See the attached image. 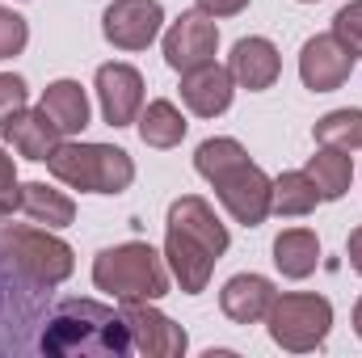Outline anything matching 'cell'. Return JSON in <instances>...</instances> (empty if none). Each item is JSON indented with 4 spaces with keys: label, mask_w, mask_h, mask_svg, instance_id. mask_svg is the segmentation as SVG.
Returning a JSON list of instances; mask_svg holds the SVG:
<instances>
[{
    "label": "cell",
    "mask_w": 362,
    "mask_h": 358,
    "mask_svg": "<svg viewBox=\"0 0 362 358\" xmlns=\"http://www.w3.org/2000/svg\"><path fill=\"white\" fill-rule=\"evenodd\" d=\"M194 169L215 185L219 202L228 207V215H232L236 224H245V228L266 224L274 181L249 161V152H245L240 139H228V135L202 139L198 152H194Z\"/></svg>",
    "instance_id": "cell-1"
},
{
    "label": "cell",
    "mask_w": 362,
    "mask_h": 358,
    "mask_svg": "<svg viewBox=\"0 0 362 358\" xmlns=\"http://www.w3.org/2000/svg\"><path fill=\"white\" fill-rule=\"evenodd\" d=\"M42 354H131V333L122 312L101 308L93 299H64L42 337H38Z\"/></svg>",
    "instance_id": "cell-2"
},
{
    "label": "cell",
    "mask_w": 362,
    "mask_h": 358,
    "mask_svg": "<svg viewBox=\"0 0 362 358\" xmlns=\"http://www.w3.org/2000/svg\"><path fill=\"white\" fill-rule=\"evenodd\" d=\"M93 287L114 295L118 304L127 299H148L156 304L160 295H169V262L144 245V241H127L114 249H101L93 262Z\"/></svg>",
    "instance_id": "cell-3"
},
{
    "label": "cell",
    "mask_w": 362,
    "mask_h": 358,
    "mask_svg": "<svg viewBox=\"0 0 362 358\" xmlns=\"http://www.w3.org/2000/svg\"><path fill=\"white\" fill-rule=\"evenodd\" d=\"M51 178L81 194H122L135 181V161L114 144H59L47 156Z\"/></svg>",
    "instance_id": "cell-4"
},
{
    "label": "cell",
    "mask_w": 362,
    "mask_h": 358,
    "mask_svg": "<svg viewBox=\"0 0 362 358\" xmlns=\"http://www.w3.org/2000/svg\"><path fill=\"white\" fill-rule=\"evenodd\" d=\"M0 262L42 291L68 282L76 270L72 245H64L51 228H13V224H0Z\"/></svg>",
    "instance_id": "cell-5"
},
{
    "label": "cell",
    "mask_w": 362,
    "mask_h": 358,
    "mask_svg": "<svg viewBox=\"0 0 362 358\" xmlns=\"http://www.w3.org/2000/svg\"><path fill=\"white\" fill-rule=\"evenodd\" d=\"M266 325H270L274 346H282L291 354H308V350L325 346V337L333 329V304L325 295H312V291L278 295Z\"/></svg>",
    "instance_id": "cell-6"
},
{
    "label": "cell",
    "mask_w": 362,
    "mask_h": 358,
    "mask_svg": "<svg viewBox=\"0 0 362 358\" xmlns=\"http://www.w3.org/2000/svg\"><path fill=\"white\" fill-rule=\"evenodd\" d=\"M122 321H127V333H131V350L148 358H181L189 350V337L185 329L173 325L160 308H152L148 299H127L122 304Z\"/></svg>",
    "instance_id": "cell-7"
},
{
    "label": "cell",
    "mask_w": 362,
    "mask_h": 358,
    "mask_svg": "<svg viewBox=\"0 0 362 358\" xmlns=\"http://www.w3.org/2000/svg\"><path fill=\"white\" fill-rule=\"evenodd\" d=\"M165 25L160 0H114L101 13V34L118 51H148Z\"/></svg>",
    "instance_id": "cell-8"
},
{
    "label": "cell",
    "mask_w": 362,
    "mask_h": 358,
    "mask_svg": "<svg viewBox=\"0 0 362 358\" xmlns=\"http://www.w3.org/2000/svg\"><path fill=\"white\" fill-rule=\"evenodd\" d=\"M215 51H219V25L202 8L181 13L177 21L169 25V34H165V64L173 72H189V68L215 64Z\"/></svg>",
    "instance_id": "cell-9"
},
{
    "label": "cell",
    "mask_w": 362,
    "mask_h": 358,
    "mask_svg": "<svg viewBox=\"0 0 362 358\" xmlns=\"http://www.w3.org/2000/svg\"><path fill=\"white\" fill-rule=\"evenodd\" d=\"M97 101H101V118L110 127H131L144 110V76L131 64H101L97 68Z\"/></svg>",
    "instance_id": "cell-10"
},
{
    "label": "cell",
    "mask_w": 362,
    "mask_h": 358,
    "mask_svg": "<svg viewBox=\"0 0 362 358\" xmlns=\"http://www.w3.org/2000/svg\"><path fill=\"white\" fill-rule=\"evenodd\" d=\"M354 72V55L333 38V34H316L303 42L299 51V81L312 93H333L341 89Z\"/></svg>",
    "instance_id": "cell-11"
},
{
    "label": "cell",
    "mask_w": 362,
    "mask_h": 358,
    "mask_svg": "<svg viewBox=\"0 0 362 358\" xmlns=\"http://www.w3.org/2000/svg\"><path fill=\"white\" fill-rule=\"evenodd\" d=\"M0 135H4V144H8L17 156H25V161H47V156L64 144L59 127H55L42 110H30V105H21L17 114H8V118L0 122Z\"/></svg>",
    "instance_id": "cell-12"
},
{
    "label": "cell",
    "mask_w": 362,
    "mask_h": 358,
    "mask_svg": "<svg viewBox=\"0 0 362 358\" xmlns=\"http://www.w3.org/2000/svg\"><path fill=\"white\" fill-rule=\"evenodd\" d=\"M232 93H236V81L219 64H202V68L181 72V101L198 118H219L232 105Z\"/></svg>",
    "instance_id": "cell-13"
},
{
    "label": "cell",
    "mask_w": 362,
    "mask_h": 358,
    "mask_svg": "<svg viewBox=\"0 0 362 358\" xmlns=\"http://www.w3.org/2000/svg\"><path fill=\"white\" fill-rule=\"evenodd\" d=\"M274 299H278V291H274L270 278H262V274H236L219 291V308L236 325H262L270 316Z\"/></svg>",
    "instance_id": "cell-14"
},
{
    "label": "cell",
    "mask_w": 362,
    "mask_h": 358,
    "mask_svg": "<svg viewBox=\"0 0 362 358\" xmlns=\"http://www.w3.org/2000/svg\"><path fill=\"white\" fill-rule=\"evenodd\" d=\"M228 72H232V81H236L240 89L262 93V89H270L274 81H278V72H282V55H278V47H274L270 38L249 34V38H240V42L232 47Z\"/></svg>",
    "instance_id": "cell-15"
},
{
    "label": "cell",
    "mask_w": 362,
    "mask_h": 358,
    "mask_svg": "<svg viewBox=\"0 0 362 358\" xmlns=\"http://www.w3.org/2000/svg\"><path fill=\"white\" fill-rule=\"evenodd\" d=\"M165 262H169V274L177 278V287L185 295H202L219 258H215L206 245H198L194 236L169 228V232H165Z\"/></svg>",
    "instance_id": "cell-16"
},
{
    "label": "cell",
    "mask_w": 362,
    "mask_h": 358,
    "mask_svg": "<svg viewBox=\"0 0 362 358\" xmlns=\"http://www.w3.org/2000/svg\"><path fill=\"white\" fill-rule=\"evenodd\" d=\"M169 228L194 236V241L206 245L215 258H223L228 245H232V241H228V228H223L219 215H215V207H211L206 198H198V194H181L177 202L169 207Z\"/></svg>",
    "instance_id": "cell-17"
},
{
    "label": "cell",
    "mask_w": 362,
    "mask_h": 358,
    "mask_svg": "<svg viewBox=\"0 0 362 358\" xmlns=\"http://www.w3.org/2000/svg\"><path fill=\"white\" fill-rule=\"evenodd\" d=\"M17 211L30 219V224H38V228H68L72 219H76V202L64 194V190H55V185H47V181H25L21 185V198H17Z\"/></svg>",
    "instance_id": "cell-18"
},
{
    "label": "cell",
    "mask_w": 362,
    "mask_h": 358,
    "mask_svg": "<svg viewBox=\"0 0 362 358\" xmlns=\"http://www.w3.org/2000/svg\"><path fill=\"white\" fill-rule=\"evenodd\" d=\"M38 110L59 127V135H81L89 127V97L81 89V81H55L38 97Z\"/></svg>",
    "instance_id": "cell-19"
},
{
    "label": "cell",
    "mask_w": 362,
    "mask_h": 358,
    "mask_svg": "<svg viewBox=\"0 0 362 358\" xmlns=\"http://www.w3.org/2000/svg\"><path fill=\"white\" fill-rule=\"evenodd\" d=\"M135 127H139V139L148 144V148H156V152H169V148H177L181 139H185V114H181L173 101H148L144 110H139V118H135Z\"/></svg>",
    "instance_id": "cell-20"
},
{
    "label": "cell",
    "mask_w": 362,
    "mask_h": 358,
    "mask_svg": "<svg viewBox=\"0 0 362 358\" xmlns=\"http://www.w3.org/2000/svg\"><path fill=\"white\" fill-rule=\"evenodd\" d=\"M274 266L282 270V278H308V274H316L320 266V241H316V232H308V228H286V232H278V241H274Z\"/></svg>",
    "instance_id": "cell-21"
},
{
    "label": "cell",
    "mask_w": 362,
    "mask_h": 358,
    "mask_svg": "<svg viewBox=\"0 0 362 358\" xmlns=\"http://www.w3.org/2000/svg\"><path fill=\"white\" fill-rule=\"evenodd\" d=\"M303 173L312 178V185L320 190V202H337L350 181H354V161L350 152H337V148H316V156H308Z\"/></svg>",
    "instance_id": "cell-22"
},
{
    "label": "cell",
    "mask_w": 362,
    "mask_h": 358,
    "mask_svg": "<svg viewBox=\"0 0 362 358\" xmlns=\"http://www.w3.org/2000/svg\"><path fill=\"white\" fill-rule=\"evenodd\" d=\"M320 202V190L312 185V178L303 169H291V173H278L270 190V211L274 215H286V219H299L308 211H316Z\"/></svg>",
    "instance_id": "cell-23"
},
{
    "label": "cell",
    "mask_w": 362,
    "mask_h": 358,
    "mask_svg": "<svg viewBox=\"0 0 362 358\" xmlns=\"http://www.w3.org/2000/svg\"><path fill=\"white\" fill-rule=\"evenodd\" d=\"M320 148H337V152H362V110H329L316 127H312Z\"/></svg>",
    "instance_id": "cell-24"
},
{
    "label": "cell",
    "mask_w": 362,
    "mask_h": 358,
    "mask_svg": "<svg viewBox=\"0 0 362 358\" xmlns=\"http://www.w3.org/2000/svg\"><path fill=\"white\" fill-rule=\"evenodd\" d=\"M333 38H337L354 59L362 55V0H350V4L337 8V17H333Z\"/></svg>",
    "instance_id": "cell-25"
},
{
    "label": "cell",
    "mask_w": 362,
    "mask_h": 358,
    "mask_svg": "<svg viewBox=\"0 0 362 358\" xmlns=\"http://www.w3.org/2000/svg\"><path fill=\"white\" fill-rule=\"evenodd\" d=\"M25 42H30V25H25V17L0 4V59L21 55V51H25Z\"/></svg>",
    "instance_id": "cell-26"
},
{
    "label": "cell",
    "mask_w": 362,
    "mask_h": 358,
    "mask_svg": "<svg viewBox=\"0 0 362 358\" xmlns=\"http://www.w3.org/2000/svg\"><path fill=\"white\" fill-rule=\"evenodd\" d=\"M17 198H21V185H17L13 156L0 148V215H13V211H17Z\"/></svg>",
    "instance_id": "cell-27"
},
{
    "label": "cell",
    "mask_w": 362,
    "mask_h": 358,
    "mask_svg": "<svg viewBox=\"0 0 362 358\" xmlns=\"http://www.w3.org/2000/svg\"><path fill=\"white\" fill-rule=\"evenodd\" d=\"M25 97H30V89H25V81H21V76L0 72V122H4L8 114H17V110L25 105Z\"/></svg>",
    "instance_id": "cell-28"
},
{
    "label": "cell",
    "mask_w": 362,
    "mask_h": 358,
    "mask_svg": "<svg viewBox=\"0 0 362 358\" xmlns=\"http://www.w3.org/2000/svg\"><path fill=\"white\" fill-rule=\"evenodd\" d=\"M198 8L206 13V17H236V13H245L249 8V0H198Z\"/></svg>",
    "instance_id": "cell-29"
},
{
    "label": "cell",
    "mask_w": 362,
    "mask_h": 358,
    "mask_svg": "<svg viewBox=\"0 0 362 358\" xmlns=\"http://www.w3.org/2000/svg\"><path fill=\"white\" fill-rule=\"evenodd\" d=\"M346 258H350V266L362 274V228L350 232V241H346Z\"/></svg>",
    "instance_id": "cell-30"
},
{
    "label": "cell",
    "mask_w": 362,
    "mask_h": 358,
    "mask_svg": "<svg viewBox=\"0 0 362 358\" xmlns=\"http://www.w3.org/2000/svg\"><path fill=\"white\" fill-rule=\"evenodd\" d=\"M354 333H358V337H362V299H358V304H354Z\"/></svg>",
    "instance_id": "cell-31"
},
{
    "label": "cell",
    "mask_w": 362,
    "mask_h": 358,
    "mask_svg": "<svg viewBox=\"0 0 362 358\" xmlns=\"http://www.w3.org/2000/svg\"><path fill=\"white\" fill-rule=\"evenodd\" d=\"M303 4H316V0H303Z\"/></svg>",
    "instance_id": "cell-32"
}]
</instances>
